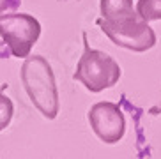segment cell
Wrapping results in <instances>:
<instances>
[{
    "label": "cell",
    "instance_id": "cell-6",
    "mask_svg": "<svg viewBox=\"0 0 161 159\" xmlns=\"http://www.w3.org/2000/svg\"><path fill=\"white\" fill-rule=\"evenodd\" d=\"M99 9L104 19H117L135 11L133 0H101Z\"/></svg>",
    "mask_w": 161,
    "mask_h": 159
},
{
    "label": "cell",
    "instance_id": "cell-9",
    "mask_svg": "<svg viewBox=\"0 0 161 159\" xmlns=\"http://www.w3.org/2000/svg\"><path fill=\"white\" fill-rule=\"evenodd\" d=\"M21 5V0H0V16L2 14L16 13Z\"/></svg>",
    "mask_w": 161,
    "mask_h": 159
},
{
    "label": "cell",
    "instance_id": "cell-10",
    "mask_svg": "<svg viewBox=\"0 0 161 159\" xmlns=\"http://www.w3.org/2000/svg\"><path fill=\"white\" fill-rule=\"evenodd\" d=\"M147 113H151V115H161V104H158V106H152Z\"/></svg>",
    "mask_w": 161,
    "mask_h": 159
},
{
    "label": "cell",
    "instance_id": "cell-5",
    "mask_svg": "<svg viewBox=\"0 0 161 159\" xmlns=\"http://www.w3.org/2000/svg\"><path fill=\"white\" fill-rule=\"evenodd\" d=\"M89 124L92 127L94 134L103 143L114 145L124 138L126 133V118L120 110V106L110 101L96 103L87 113Z\"/></svg>",
    "mask_w": 161,
    "mask_h": 159
},
{
    "label": "cell",
    "instance_id": "cell-2",
    "mask_svg": "<svg viewBox=\"0 0 161 159\" xmlns=\"http://www.w3.org/2000/svg\"><path fill=\"white\" fill-rule=\"evenodd\" d=\"M83 41H85L83 42L85 48H83V53L76 64L73 80L81 83L89 92L94 94L115 87V83L120 80V74H122L117 60L101 50L90 48L85 34H83Z\"/></svg>",
    "mask_w": 161,
    "mask_h": 159
},
{
    "label": "cell",
    "instance_id": "cell-1",
    "mask_svg": "<svg viewBox=\"0 0 161 159\" xmlns=\"http://www.w3.org/2000/svg\"><path fill=\"white\" fill-rule=\"evenodd\" d=\"M19 78L30 103L44 118L53 120L60 110V99L55 74L48 60L41 55H29L21 66Z\"/></svg>",
    "mask_w": 161,
    "mask_h": 159
},
{
    "label": "cell",
    "instance_id": "cell-7",
    "mask_svg": "<svg viewBox=\"0 0 161 159\" xmlns=\"http://www.w3.org/2000/svg\"><path fill=\"white\" fill-rule=\"evenodd\" d=\"M135 9L145 21L161 19V0H138Z\"/></svg>",
    "mask_w": 161,
    "mask_h": 159
},
{
    "label": "cell",
    "instance_id": "cell-8",
    "mask_svg": "<svg viewBox=\"0 0 161 159\" xmlns=\"http://www.w3.org/2000/svg\"><path fill=\"white\" fill-rule=\"evenodd\" d=\"M2 89H0V131H4L5 127L11 124L13 113H14V104L5 94H2Z\"/></svg>",
    "mask_w": 161,
    "mask_h": 159
},
{
    "label": "cell",
    "instance_id": "cell-4",
    "mask_svg": "<svg viewBox=\"0 0 161 159\" xmlns=\"http://www.w3.org/2000/svg\"><path fill=\"white\" fill-rule=\"evenodd\" d=\"M97 25L110 41L120 48L142 53L156 44V34L136 9L117 19H99Z\"/></svg>",
    "mask_w": 161,
    "mask_h": 159
},
{
    "label": "cell",
    "instance_id": "cell-3",
    "mask_svg": "<svg viewBox=\"0 0 161 159\" xmlns=\"http://www.w3.org/2000/svg\"><path fill=\"white\" fill-rule=\"evenodd\" d=\"M41 36V23L32 14L9 13L0 16V58H27Z\"/></svg>",
    "mask_w": 161,
    "mask_h": 159
}]
</instances>
